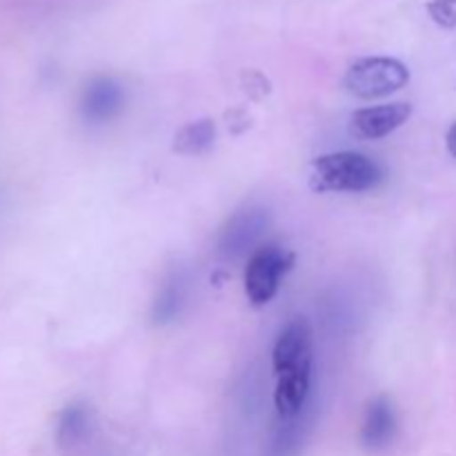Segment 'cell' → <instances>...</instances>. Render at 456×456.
I'll list each match as a JSON object with an SVG mask.
<instances>
[{
  "instance_id": "obj_2",
  "label": "cell",
  "mask_w": 456,
  "mask_h": 456,
  "mask_svg": "<svg viewBox=\"0 0 456 456\" xmlns=\"http://www.w3.org/2000/svg\"><path fill=\"white\" fill-rule=\"evenodd\" d=\"M410 69L396 58L370 56L352 62L346 71L343 85L350 94L363 101L390 96L408 85Z\"/></svg>"
},
{
  "instance_id": "obj_4",
  "label": "cell",
  "mask_w": 456,
  "mask_h": 456,
  "mask_svg": "<svg viewBox=\"0 0 456 456\" xmlns=\"http://www.w3.org/2000/svg\"><path fill=\"white\" fill-rule=\"evenodd\" d=\"M270 227V214L263 208H248L236 212L223 225L218 236V254L225 261H239L249 254L252 256L261 248V239Z\"/></svg>"
},
{
  "instance_id": "obj_8",
  "label": "cell",
  "mask_w": 456,
  "mask_h": 456,
  "mask_svg": "<svg viewBox=\"0 0 456 456\" xmlns=\"http://www.w3.org/2000/svg\"><path fill=\"white\" fill-rule=\"evenodd\" d=\"M396 435V412L395 405L379 396L368 405L363 417V426H361V444L372 452L386 450L387 445L395 441Z\"/></svg>"
},
{
  "instance_id": "obj_3",
  "label": "cell",
  "mask_w": 456,
  "mask_h": 456,
  "mask_svg": "<svg viewBox=\"0 0 456 456\" xmlns=\"http://www.w3.org/2000/svg\"><path fill=\"white\" fill-rule=\"evenodd\" d=\"M294 256L279 245H261L245 267V294L256 307L267 305L276 297L281 281L292 267Z\"/></svg>"
},
{
  "instance_id": "obj_9",
  "label": "cell",
  "mask_w": 456,
  "mask_h": 456,
  "mask_svg": "<svg viewBox=\"0 0 456 456\" xmlns=\"http://www.w3.org/2000/svg\"><path fill=\"white\" fill-rule=\"evenodd\" d=\"M310 377L312 365L305 368L289 370V372L279 374L274 392V403L279 410L281 419H294L305 410L307 396H310Z\"/></svg>"
},
{
  "instance_id": "obj_7",
  "label": "cell",
  "mask_w": 456,
  "mask_h": 456,
  "mask_svg": "<svg viewBox=\"0 0 456 456\" xmlns=\"http://www.w3.org/2000/svg\"><path fill=\"white\" fill-rule=\"evenodd\" d=\"M410 116H412V107L408 102L365 107V110L354 111L350 129L361 141H377V138L387 136L403 123H408Z\"/></svg>"
},
{
  "instance_id": "obj_1",
  "label": "cell",
  "mask_w": 456,
  "mask_h": 456,
  "mask_svg": "<svg viewBox=\"0 0 456 456\" xmlns=\"http://www.w3.org/2000/svg\"><path fill=\"white\" fill-rule=\"evenodd\" d=\"M383 181L379 163L359 151H334L312 163L310 185L314 191H370Z\"/></svg>"
},
{
  "instance_id": "obj_11",
  "label": "cell",
  "mask_w": 456,
  "mask_h": 456,
  "mask_svg": "<svg viewBox=\"0 0 456 456\" xmlns=\"http://www.w3.org/2000/svg\"><path fill=\"white\" fill-rule=\"evenodd\" d=\"M92 430V412L85 405H69L58 421V444L62 448H76L87 439Z\"/></svg>"
},
{
  "instance_id": "obj_6",
  "label": "cell",
  "mask_w": 456,
  "mask_h": 456,
  "mask_svg": "<svg viewBox=\"0 0 456 456\" xmlns=\"http://www.w3.org/2000/svg\"><path fill=\"white\" fill-rule=\"evenodd\" d=\"M125 105V89L111 76H98L85 87L83 98H80V111L85 120L94 125L107 123L116 118L123 111Z\"/></svg>"
},
{
  "instance_id": "obj_15",
  "label": "cell",
  "mask_w": 456,
  "mask_h": 456,
  "mask_svg": "<svg viewBox=\"0 0 456 456\" xmlns=\"http://www.w3.org/2000/svg\"><path fill=\"white\" fill-rule=\"evenodd\" d=\"M454 3H456V0H454Z\"/></svg>"
},
{
  "instance_id": "obj_13",
  "label": "cell",
  "mask_w": 456,
  "mask_h": 456,
  "mask_svg": "<svg viewBox=\"0 0 456 456\" xmlns=\"http://www.w3.org/2000/svg\"><path fill=\"white\" fill-rule=\"evenodd\" d=\"M430 13L439 25L454 27L456 25V3L454 0H432Z\"/></svg>"
},
{
  "instance_id": "obj_14",
  "label": "cell",
  "mask_w": 456,
  "mask_h": 456,
  "mask_svg": "<svg viewBox=\"0 0 456 456\" xmlns=\"http://www.w3.org/2000/svg\"><path fill=\"white\" fill-rule=\"evenodd\" d=\"M445 145H448V151L456 159V123L448 129V136H445Z\"/></svg>"
},
{
  "instance_id": "obj_10",
  "label": "cell",
  "mask_w": 456,
  "mask_h": 456,
  "mask_svg": "<svg viewBox=\"0 0 456 456\" xmlns=\"http://www.w3.org/2000/svg\"><path fill=\"white\" fill-rule=\"evenodd\" d=\"M216 141V125L209 118L191 120L185 127L178 129L174 136V151L183 156H196L208 151Z\"/></svg>"
},
{
  "instance_id": "obj_5",
  "label": "cell",
  "mask_w": 456,
  "mask_h": 456,
  "mask_svg": "<svg viewBox=\"0 0 456 456\" xmlns=\"http://www.w3.org/2000/svg\"><path fill=\"white\" fill-rule=\"evenodd\" d=\"M272 365L276 377L289 370L312 365V330L303 316L289 321L279 334L272 352Z\"/></svg>"
},
{
  "instance_id": "obj_12",
  "label": "cell",
  "mask_w": 456,
  "mask_h": 456,
  "mask_svg": "<svg viewBox=\"0 0 456 456\" xmlns=\"http://www.w3.org/2000/svg\"><path fill=\"white\" fill-rule=\"evenodd\" d=\"M183 303V288L176 279L167 281L160 289V294L156 297L154 303V321L156 323H167L174 316L178 314Z\"/></svg>"
}]
</instances>
